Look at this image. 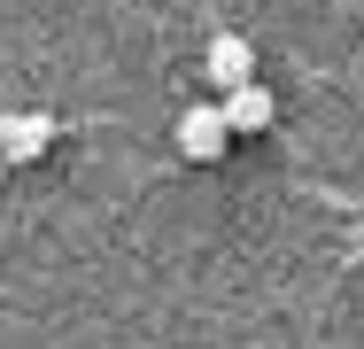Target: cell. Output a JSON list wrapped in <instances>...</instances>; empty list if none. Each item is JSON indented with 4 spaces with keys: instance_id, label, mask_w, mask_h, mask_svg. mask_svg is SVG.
<instances>
[{
    "instance_id": "3",
    "label": "cell",
    "mask_w": 364,
    "mask_h": 349,
    "mask_svg": "<svg viewBox=\"0 0 364 349\" xmlns=\"http://www.w3.org/2000/svg\"><path fill=\"white\" fill-rule=\"evenodd\" d=\"M47 140H63V117H47V109L0 117V155H8V163H39V155H47Z\"/></svg>"
},
{
    "instance_id": "1",
    "label": "cell",
    "mask_w": 364,
    "mask_h": 349,
    "mask_svg": "<svg viewBox=\"0 0 364 349\" xmlns=\"http://www.w3.org/2000/svg\"><path fill=\"white\" fill-rule=\"evenodd\" d=\"M225 132L232 140H256V132H272V117H279V101H272V85L264 78H240V85H225Z\"/></svg>"
},
{
    "instance_id": "4",
    "label": "cell",
    "mask_w": 364,
    "mask_h": 349,
    "mask_svg": "<svg viewBox=\"0 0 364 349\" xmlns=\"http://www.w3.org/2000/svg\"><path fill=\"white\" fill-rule=\"evenodd\" d=\"M202 78L210 85H240V78H256V47H248V31H210V47H202Z\"/></svg>"
},
{
    "instance_id": "2",
    "label": "cell",
    "mask_w": 364,
    "mask_h": 349,
    "mask_svg": "<svg viewBox=\"0 0 364 349\" xmlns=\"http://www.w3.org/2000/svg\"><path fill=\"white\" fill-rule=\"evenodd\" d=\"M178 155H186V163H218L225 147H232V132H225V109L218 101H194V109H186V117H178Z\"/></svg>"
}]
</instances>
